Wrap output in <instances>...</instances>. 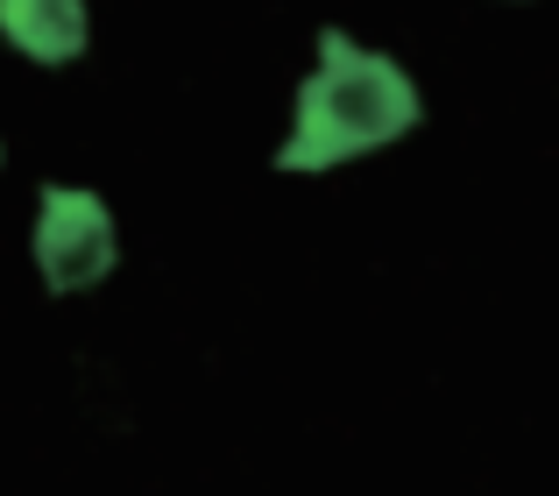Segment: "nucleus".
<instances>
[{
  "instance_id": "obj_2",
  "label": "nucleus",
  "mask_w": 559,
  "mask_h": 496,
  "mask_svg": "<svg viewBox=\"0 0 559 496\" xmlns=\"http://www.w3.org/2000/svg\"><path fill=\"white\" fill-rule=\"evenodd\" d=\"M36 270L50 291H85L114 270V213L85 185H43L36 199Z\"/></svg>"
},
{
  "instance_id": "obj_3",
  "label": "nucleus",
  "mask_w": 559,
  "mask_h": 496,
  "mask_svg": "<svg viewBox=\"0 0 559 496\" xmlns=\"http://www.w3.org/2000/svg\"><path fill=\"white\" fill-rule=\"evenodd\" d=\"M0 36L36 64H71L85 50V0H0Z\"/></svg>"
},
{
  "instance_id": "obj_1",
  "label": "nucleus",
  "mask_w": 559,
  "mask_h": 496,
  "mask_svg": "<svg viewBox=\"0 0 559 496\" xmlns=\"http://www.w3.org/2000/svg\"><path fill=\"white\" fill-rule=\"evenodd\" d=\"M418 128V85L396 57L361 50L355 36L326 28L319 36V71L298 85V114H290V135L276 150L284 170H326L347 156H369L382 142L411 135Z\"/></svg>"
}]
</instances>
